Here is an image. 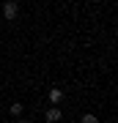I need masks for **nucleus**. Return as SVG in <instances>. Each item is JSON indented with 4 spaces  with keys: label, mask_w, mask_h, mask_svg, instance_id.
Returning a JSON list of instances; mask_svg holds the SVG:
<instances>
[{
    "label": "nucleus",
    "mask_w": 118,
    "mask_h": 123,
    "mask_svg": "<svg viewBox=\"0 0 118 123\" xmlns=\"http://www.w3.org/2000/svg\"><path fill=\"white\" fill-rule=\"evenodd\" d=\"M49 101L58 107V104L63 101V90H61V88H52V90H49Z\"/></svg>",
    "instance_id": "3"
},
{
    "label": "nucleus",
    "mask_w": 118,
    "mask_h": 123,
    "mask_svg": "<svg viewBox=\"0 0 118 123\" xmlns=\"http://www.w3.org/2000/svg\"><path fill=\"white\" fill-rule=\"evenodd\" d=\"M17 123H28V120H17Z\"/></svg>",
    "instance_id": "6"
},
{
    "label": "nucleus",
    "mask_w": 118,
    "mask_h": 123,
    "mask_svg": "<svg viewBox=\"0 0 118 123\" xmlns=\"http://www.w3.org/2000/svg\"><path fill=\"white\" fill-rule=\"evenodd\" d=\"M61 118H63L61 107H49V110L44 112V120H47V123H61Z\"/></svg>",
    "instance_id": "2"
},
{
    "label": "nucleus",
    "mask_w": 118,
    "mask_h": 123,
    "mask_svg": "<svg viewBox=\"0 0 118 123\" xmlns=\"http://www.w3.org/2000/svg\"><path fill=\"white\" fill-rule=\"evenodd\" d=\"M83 123H102V120L96 118V115H91V112H88V115H83Z\"/></svg>",
    "instance_id": "5"
},
{
    "label": "nucleus",
    "mask_w": 118,
    "mask_h": 123,
    "mask_svg": "<svg viewBox=\"0 0 118 123\" xmlns=\"http://www.w3.org/2000/svg\"><path fill=\"white\" fill-rule=\"evenodd\" d=\"M8 112L14 115V118H19V115H22V104H19V101H14V104L8 107Z\"/></svg>",
    "instance_id": "4"
},
{
    "label": "nucleus",
    "mask_w": 118,
    "mask_h": 123,
    "mask_svg": "<svg viewBox=\"0 0 118 123\" xmlns=\"http://www.w3.org/2000/svg\"><path fill=\"white\" fill-rule=\"evenodd\" d=\"M17 17H19V6H17V0H6V3H3V19L14 22Z\"/></svg>",
    "instance_id": "1"
}]
</instances>
